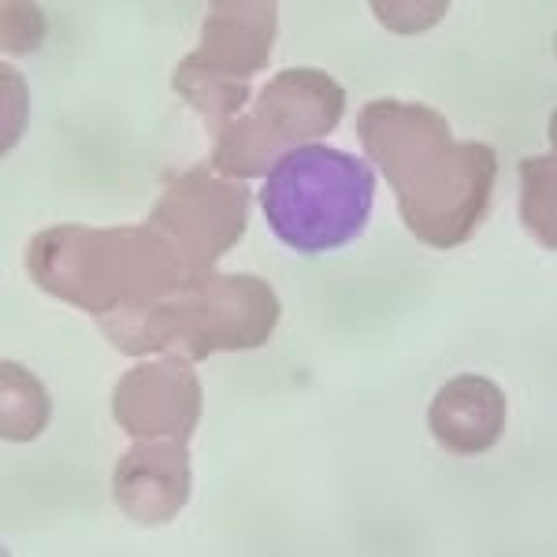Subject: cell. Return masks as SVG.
<instances>
[{"label": "cell", "mask_w": 557, "mask_h": 557, "mask_svg": "<svg viewBox=\"0 0 557 557\" xmlns=\"http://www.w3.org/2000/svg\"><path fill=\"white\" fill-rule=\"evenodd\" d=\"M428 428L457 457L487 454L506 428V394L487 375H457L431 401Z\"/></svg>", "instance_id": "30bf717a"}, {"label": "cell", "mask_w": 557, "mask_h": 557, "mask_svg": "<svg viewBox=\"0 0 557 557\" xmlns=\"http://www.w3.org/2000/svg\"><path fill=\"white\" fill-rule=\"evenodd\" d=\"M346 89L317 67H290L257 94L253 112L212 134L209 164L227 178L268 175L286 152L317 146L343 120Z\"/></svg>", "instance_id": "5b68a950"}, {"label": "cell", "mask_w": 557, "mask_h": 557, "mask_svg": "<svg viewBox=\"0 0 557 557\" xmlns=\"http://www.w3.org/2000/svg\"><path fill=\"white\" fill-rule=\"evenodd\" d=\"M357 138L424 246L454 249L472 238L491 209L498 152L480 141H454L450 123L435 108L394 97L361 108Z\"/></svg>", "instance_id": "6da1fadb"}, {"label": "cell", "mask_w": 557, "mask_h": 557, "mask_svg": "<svg viewBox=\"0 0 557 557\" xmlns=\"http://www.w3.org/2000/svg\"><path fill=\"white\" fill-rule=\"evenodd\" d=\"M26 272L52 298L108 323L134 320L190 283V272L160 231L64 223L30 238Z\"/></svg>", "instance_id": "7a4b0ae2"}, {"label": "cell", "mask_w": 557, "mask_h": 557, "mask_svg": "<svg viewBox=\"0 0 557 557\" xmlns=\"http://www.w3.org/2000/svg\"><path fill=\"white\" fill-rule=\"evenodd\" d=\"M275 38V4L268 0H223L209 8L201 49L178 64L175 89L220 134L249 101V78L268 64Z\"/></svg>", "instance_id": "8992f818"}, {"label": "cell", "mask_w": 557, "mask_h": 557, "mask_svg": "<svg viewBox=\"0 0 557 557\" xmlns=\"http://www.w3.org/2000/svg\"><path fill=\"white\" fill-rule=\"evenodd\" d=\"M375 205V172L354 152L301 146L268 172L260 209L294 253H335L364 235Z\"/></svg>", "instance_id": "277c9868"}, {"label": "cell", "mask_w": 557, "mask_h": 557, "mask_svg": "<svg viewBox=\"0 0 557 557\" xmlns=\"http://www.w3.org/2000/svg\"><path fill=\"white\" fill-rule=\"evenodd\" d=\"M249 190L238 178H215L209 168H190L164 178L149 227L160 231L190 275H205L246 227Z\"/></svg>", "instance_id": "52a82bcc"}, {"label": "cell", "mask_w": 557, "mask_h": 557, "mask_svg": "<svg viewBox=\"0 0 557 557\" xmlns=\"http://www.w3.org/2000/svg\"><path fill=\"white\" fill-rule=\"evenodd\" d=\"M275 290L257 275H194L183 290L123 323H108L104 335L123 354H172L201 361L215 349H260L278 323Z\"/></svg>", "instance_id": "3957f363"}, {"label": "cell", "mask_w": 557, "mask_h": 557, "mask_svg": "<svg viewBox=\"0 0 557 557\" xmlns=\"http://www.w3.org/2000/svg\"><path fill=\"white\" fill-rule=\"evenodd\" d=\"M112 417L127 435L138 438H190L201 417V383L190 364L168 357L160 364H141L115 386Z\"/></svg>", "instance_id": "ba28073f"}, {"label": "cell", "mask_w": 557, "mask_h": 557, "mask_svg": "<svg viewBox=\"0 0 557 557\" xmlns=\"http://www.w3.org/2000/svg\"><path fill=\"white\" fill-rule=\"evenodd\" d=\"M190 498V461L183 438L138 443L115 465V502L138 524H164Z\"/></svg>", "instance_id": "9c48e42d"}, {"label": "cell", "mask_w": 557, "mask_h": 557, "mask_svg": "<svg viewBox=\"0 0 557 557\" xmlns=\"http://www.w3.org/2000/svg\"><path fill=\"white\" fill-rule=\"evenodd\" d=\"M4 394H15V409H4V438L26 443L49 424V394L34 375L23 372V364H4Z\"/></svg>", "instance_id": "8fae6325"}]
</instances>
